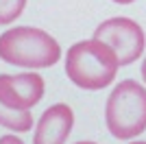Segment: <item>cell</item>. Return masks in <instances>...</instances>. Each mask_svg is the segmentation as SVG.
Masks as SVG:
<instances>
[{
	"instance_id": "obj_1",
	"label": "cell",
	"mask_w": 146,
	"mask_h": 144,
	"mask_svg": "<svg viewBox=\"0 0 146 144\" xmlns=\"http://www.w3.org/2000/svg\"><path fill=\"white\" fill-rule=\"evenodd\" d=\"M118 55L113 48L100 39H83L68 48L66 55V74L81 90H103L116 81Z\"/></svg>"
},
{
	"instance_id": "obj_2",
	"label": "cell",
	"mask_w": 146,
	"mask_h": 144,
	"mask_svg": "<svg viewBox=\"0 0 146 144\" xmlns=\"http://www.w3.org/2000/svg\"><path fill=\"white\" fill-rule=\"evenodd\" d=\"M61 57V46L46 31L15 26L0 35V59L22 68H50Z\"/></svg>"
},
{
	"instance_id": "obj_3",
	"label": "cell",
	"mask_w": 146,
	"mask_h": 144,
	"mask_svg": "<svg viewBox=\"0 0 146 144\" xmlns=\"http://www.w3.org/2000/svg\"><path fill=\"white\" fill-rule=\"evenodd\" d=\"M105 122L113 138L131 140L146 131V87L133 79L120 81L107 98Z\"/></svg>"
},
{
	"instance_id": "obj_4",
	"label": "cell",
	"mask_w": 146,
	"mask_h": 144,
	"mask_svg": "<svg viewBox=\"0 0 146 144\" xmlns=\"http://www.w3.org/2000/svg\"><path fill=\"white\" fill-rule=\"evenodd\" d=\"M94 39H100L113 48L120 66H131L142 57L146 46V35L142 26L131 18H109L98 24Z\"/></svg>"
},
{
	"instance_id": "obj_5",
	"label": "cell",
	"mask_w": 146,
	"mask_h": 144,
	"mask_svg": "<svg viewBox=\"0 0 146 144\" xmlns=\"http://www.w3.org/2000/svg\"><path fill=\"white\" fill-rule=\"evenodd\" d=\"M44 96V79L35 72L0 74V103L18 111H29Z\"/></svg>"
},
{
	"instance_id": "obj_6",
	"label": "cell",
	"mask_w": 146,
	"mask_h": 144,
	"mask_svg": "<svg viewBox=\"0 0 146 144\" xmlns=\"http://www.w3.org/2000/svg\"><path fill=\"white\" fill-rule=\"evenodd\" d=\"M74 125V114L66 103H57L39 116L33 144H66Z\"/></svg>"
},
{
	"instance_id": "obj_7",
	"label": "cell",
	"mask_w": 146,
	"mask_h": 144,
	"mask_svg": "<svg viewBox=\"0 0 146 144\" xmlns=\"http://www.w3.org/2000/svg\"><path fill=\"white\" fill-rule=\"evenodd\" d=\"M0 125L15 133H26L33 129V116L29 111H18L0 103Z\"/></svg>"
},
{
	"instance_id": "obj_8",
	"label": "cell",
	"mask_w": 146,
	"mask_h": 144,
	"mask_svg": "<svg viewBox=\"0 0 146 144\" xmlns=\"http://www.w3.org/2000/svg\"><path fill=\"white\" fill-rule=\"evenodd\" d=\"M26 0H0V26L15 22L22 15Z\"/></svg>"
},
{
	"instance_id": "obj_9",
	"label": "cell",
	"mask_w": 146,
	"mask_h": 144,
	"mask_svg": "<svg viewBox=\"0 0 146 144\" xmlns=\"http://www.w3.org/2000/svg\"><path fill=\"white\" fill-rule=\"evenodd\" d=\"M0 144H24L18 135H2L0 138Z\"/></svg>"
},
{
	"instance_id": "obj_10",
	"label": "cell",
	"mask_w": 146,
	"mask_h": 144,
	"mask_svg": "<svg viewBox=\"0 0 146 144\" xmlns=\"http://www.w3.org/2000/svg\"><path fill=\"white\" fill-rule=\"evenodd\" d=\"M142 79H144V83H146V57H144V63H142Z\"/></svg>"
},
{
	"instance_id": "obj_11",
	"label": "cell",
	"mask_w": 146,
	"mask_h": 144,
	"mask_svg": "<svg viewBox=\"0 0 146 144\" xmlns=\"http://www.w3.org/2000/svg\"><path fill=\"white\" fill-rule=\"evenodd\" d=\"M113 2H118V5H131V2H135V0H113Z\"/></svg>"
},
{
	"instance_id": "obj_12",
	"label": "cell",
	"mask_w": 146,
	"mask_h": 144,
	"mask_svg": "<svg viewBox=\"0 0 146 144\" xmlns=\"http://www.w3.org/2000/svg\"><path fill=\"white\" fill-rule=\"evenodd\" d=\"M76 144H96V142H90V140H85V142H76Z\"/></svg>"
},
{
	"instance_id": "obj_13",
	"label": "cell",
	"mask_w": 146,
	"mask_h": 144,
	"mask_svg": "<svg viewBox=\"0 0 146 144\" xmlns=\"http://www.w3.org/2000/svg\"><path fill=\"white\" fill-rule=\"evenodd\" d=\"M131 144H146V142H131Z\"/></svg>"
}]
</instances>
